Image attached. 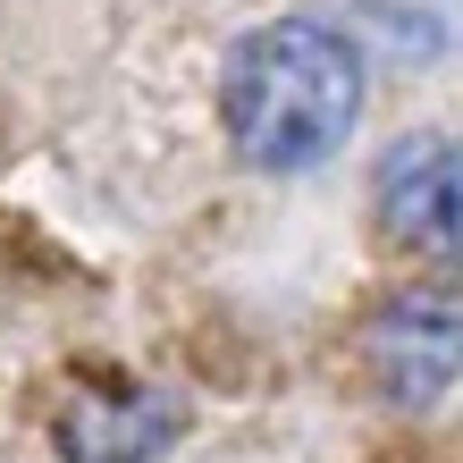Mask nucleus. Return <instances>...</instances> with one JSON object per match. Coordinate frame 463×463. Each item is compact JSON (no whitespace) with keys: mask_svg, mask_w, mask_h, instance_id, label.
<instances>
[{"mask_svg":"<svg viewBox=\"0 0 463 463\" xmlns=\"http://www.w3.org/2000/svg\"><path fill=\"white\" fill-rule=\"evenodd\" d=\"M220 118L244 169H320L345 152L354 118H363V51L320 17H279L253 25L228 51L220 76Z\"/></svg>","mask_w":463,"mask_h":463,"instance_id":"nucleus-1","label":"nucleus"},{"mask_svg":"<svg viewBox=\"0 0 463 463\" xmlns=\"http://www.w3.org/2000/svg\"><path fill=\"white\" fill-rule=\"evenodd\" d=\"M363 371L396 413H421L463 379V295L455 287H396L363 320Z\"/></svg>","mask_w":463,"mask_h":463,"instance_id":"nucleus-3","label":"nucleus"},{"mask_svg":"<svg viewBox=\"0 0 463 463\" xmlns=\"http://www.w3.org/2000/svg\"><path fill=\"white\" fill-rule=\"evenodd\" d=\"M177 404L160 388H76L60 404V463H152L177 439Z\"/></svg>","mask_w":463,"mask_h":463,"instance_id":"nucleus-4","label":"nucleus"},{"mask_svg":"<svg viewBox=\"0 0 463 463\" xmlns=\"http://www.w3.org/2000/svg\"><path fill=\"white\" fill-rule=\"evenodd\" d=\"M371 220L396 253L463 279V135H404L371 177Z\"/></svg>","mask_w":463,"mask_h":463,"instance_id":"nucleus-2","label":"nucleus"}]
</instances>
